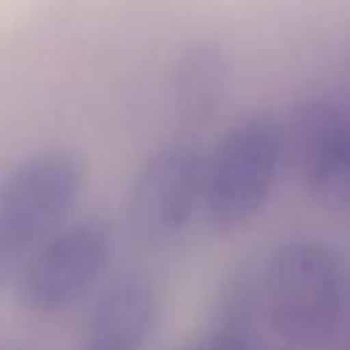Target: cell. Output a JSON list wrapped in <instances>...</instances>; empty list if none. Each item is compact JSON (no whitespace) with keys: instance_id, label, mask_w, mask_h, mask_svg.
I'll return each instance as SVG.
<instances>
[{"instance_id":"6da1fadb","label":"cell","mask_w":350,"mask_h":350,"mask_svg":"<svg viewBox=\"0 0 350 350\" xmlns=\"http://www.w3.org/2000/svg\"><path fill=\"white\" fill-rule=\"evenodd\" d=\"M262 320L293 347L323 350L345 325L347 276L342 254L320 238L279 241L257 262Z\"/></svg>"},{"instance_id":"7a4b0ae2","label":"cell","mask_w":350,"mask_h":350,"mask_svg":"<svg viewBox=\"0 0 350 350\" xmlns=\"http://www.w3.org/2000/svg\"><path fill=\"white\" fill-rule=\"evenodd\" d=\"M284 167L282 118L254 109L224 129L202 159L200 213L219 235L249 227L268 205Z\"/></svg>"},{"instance_id":"3957f363","label":"cell","mask_w":350,"mask_h":350,"mask_svg":"<svg viewBox=\"0 0 350 350\" xmlns=\"http://www.w3.org/2000/svg\"><path fill=\"white\" fill-rule=\"evenodd\" d=\"M85 189V164L68 148L22 159L0 180V287L30 252L68 221Z\"/></svg>"},{"instance_id":"277c9868","label":"cell","mask_w":350,"mask_h":350,"mask_svg":"<svg viewBox=\"0 0 350 350\" xmlns=\"http://www.w3.org/2000/svg\"><path fill=\"white\" fill-rule=\"evenodd\" d=\"M115 254V230L101 216L63 221L44 238L14 273V295L19 309L49 317L71 309L90 295Z\"/></svg>"},{"instance_id":"5b68a950","label":"cell","mask_w":350,"mask_h":350,"mask_svg":"<svg viewBox=\"0 0 350 350\" xmlns=\"http://www.w3.org/2000/svg\"><path fill=\"white\" fill-rule=\"evenodd\" d=\"M205 153L191 139H175L150 150L137 167L123 221L139 246L175 241L200 213Z\"/></svg>"},{"instance_id":"8992f818","label":"cell","mask_w":350,"mask_h":350,"mask_svg":"<svg viewBox=\"0 0 350 350\" xmlns=\"http://www.w3.org/2000/svg\"><path fill=\"white\" fill-rule=\"evenodd\" d=\"M284 164L323 205L342 208L350 191V118L336 96H309L282 120Z\"/></svg>"},{"instance_id":"52a82bcc","label":"cell","mask_w":350,"mask_h":350,"mask_svg":"<svg viewBox=\"0 0 350 350\" xmlns=\"http://www.w3.org/2000/svg\"><path fill=\"white\" fill-rule=\"evenodd\" d=\"M161 309L159 287L142 271H120L90 304L82 350H142Z\"/></svg>"},{"instance_id":"ba28073f","label":"cell","mask_w":350,"mask_h":350,"mask_svg":"<svg viewBox=\"0 0 350 350\" xmlns=\"http://www.w3.org/2000/svg\"><path fill=\"white\" fill-rule=\"evenodd\" d=\"M230 85L227 55L216 44H191L180 52L170 77V96L180 123L205 126L221 109Z\"/></svg>"},{"instance_id":"9c48e42d","label":"cell","mask_w":350,"mask_h":350,"mask_svg":"<svg viewBox=\"0 0 350 350\" xmlns=\"http://www.w3.org/2000/svg\"><path fill=\"white\" fill-rule=\"evenodd\" d=\"M191 350H260V345H257V331L211 323Z\"/></svg>"}]
</instances>
